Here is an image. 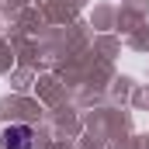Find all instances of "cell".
I'll return each instance as SVG.
<instances>
[{"instance_id":"cell-1","label":"cell","mask_w":149,"mask_h":149,"mask_svg":"<svg viewBox=\"0 0 149 149\" xmlns=\"http://www.w3.org/2000/svg\"><path fill=\"white\" fill-rule=\"evenodd\" d=\"M0 146L3 149H31L35 146V132L28 125H7L3 135H0Z\"/></svg>"}]
</instances>
